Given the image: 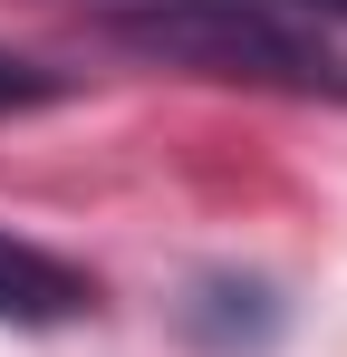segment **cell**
<instances>
[{
    "label": "cell",
    "instance_id": "cell-1",
    "mask_svg": "<svg viewBox=\"0 0 347 357\" xmlns=\"http://www.w3.org/2000/svg\"><path fill=\"white\" fill-rule=\"evenodd\" d=\"M97 39L125 49V59H145V68H174V77L347 107V49H328L280 0H107Z\"/></svg>",
    "mask_w": 347,
    "mask_h": 357
},
{
    "label": "cell",
    "instance_id": "cell-2",
    "mask_svg": "<svg viewBox=\"0 0 347 357\" xmlns=\"http://www.w3.org/2000/svg\"><path fill=\"white\" fill-rule=\"evenodd\" d=\"M87 309H97V280H87L68 251L0 232V319H10V328H68V319H87Z\"/></svg>",
    "mask_w": 347,
    "mask_h": 357
},
{
    "label": "cell",
    "instance_id": "cell-3",
    "mask_svg": "<svg viewBox=\"0 0 347 357\" xmlns=\"http://www.w3.org/2000/svg\"><path fill=\"white\" fill-rule=\"evenodd\" d=\"M183 328L203 338L213 357H261L270 338H280V290L270 280H193V299H183Z\"/></svg>",
    "mask_w": 347,
    "mask_h": 357
},
{
    "label": "cell",
    "instance_id": "cell-4",
    "mask_svg": "<svg viewBox=\"0 0 347 357\" xmlns=\"http://www.w3.org/2000/svg\"><path fill=\"white\" fill-rule=\"evenodd\" d=\"M58 97H68V77H58V68L0 49V116H29V107H58Z\"/></svg>",
    "mask_w": 347,
    "mask_h": 357
},
{
    "label": "cell",
    "instance_id": "cell-5",
    "mask_svg": "<svg viewBox=\"0 0 347 357\" xmlns=\"http://www.w3.org/2000/svg\"><path fill=\"white\" fill-rule=\"evenodd\" d=\"M280 10H318V20H347V0H280Z\"/></svg>",
    "mask_w": 347,
    "mask_h": 357
}]
</instances>
